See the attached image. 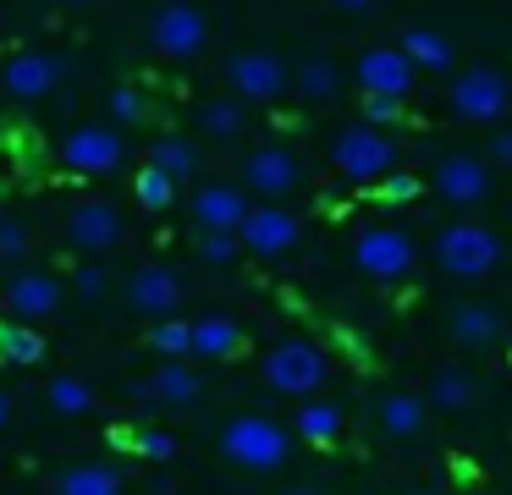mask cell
<instances>
[{
  "label": "cell",
  "instance_id": "cell-15",
  "mask_svg": "<svg viewBox=\"0 0 512 495\" xmlns=\"http://www.w3.org/2000/svg\"><path fill=\"white\" fill-rule=\"evenodd\" d=\"M358 88L364 94H386V99H402L413 88V66L397 44H369L358 55Z\"/></svg>",
  "mask_w": 512,
  "mask_h": 495
},
{
  "label": "cell",
  "instance_id": "cell-12",
  "mask_svg": "<svg viewBox=\"0 0 512 495\" xmlns=\"http://www.w3.org/2000/svg\"><path fill=\"white\" fill-rule=\"evenodd\" d=\"M507 105H512V88H507V77L490 72V66H468L452 83V110L463 121H501Z\"/></svg>",
  "mask_w": 512,
  "mask_h": 495
},
{
  "label": "cell",
  "instance_id": "cell-36",
  "mask_svg": "<svg viewBox=\"0 0 512 495\" xmlns=\"http://www.w3.org/2000/svg\"><path fill=\"white\" fill-rule=\"evenodd\" d=\"M28 253V226L17 215H0V264H23Z\"/></svg>",
  "mask_w": 512,
  "mask_h": 495
},
{
  "label": "cell",
  "instance_id": "cell-24",
  "mask_svg": "<svg viewBox=\"0 0 512 495\" xmlns=\"http://www.w3.org/2000/svg\"><path fill=\"white\" fill-rule=\"evenodd\" d=\"M45 402L56 418H83V413H94V385L78 380V374H56L45 385Z\"/></svg>",
  "mask_w": 512,
  "mask_h": 495
},
{
  "label": "cell",
  "instance_id": "cell-16",
  "mask_svg": "<svg viewBox=\"0 0 512 495\" xmlns=\"http://www.w3.org/2000/svg\"><path fill=\"white\" fill-rule=\"evenodd\" d=\"M56 83H61V61L50 50H17L0 66V88L12 99H45Z\"/></svg>",
  "mask_w": 512,
  "mask_h": 495
},
{
  "label": "cell",
  "instance_id": "cell-14",
  "mask_svg": "<svg viewBox=\"0 0 512 495\" xmlns=\"http://www.w3.org/2000/svg\"><path fill=\"white\" fill-rule=\"evenodd\" d=\"M292 187H298V160H292L287 149L265 143V149H254L243 160V193H259L265 204H281Z\"/></svg>",
  "mask_w": 512,
  "mask_h": 495
},
{
  "label": "cell",
  "instance_id": "cell-17",
  "mask_svg": "<svg viewBox=\"0 0 512 495\" xmlns=\"http://www.w3.org/2000/svg\"><path fill=\"white\" fill-rule=\"evenodd\" d=\"M435 193L446 198V204H457V209H468V204H479V198L490 193V171L474 160V154H446L441 165H435Z\"/></svg>",
  "mask_w": 512,
  "mask_h": 495
},
{
  "label": "cell",
  "instance_id": "cell-19",
  "mask_svg": "<svg viewBox=\"0 0 512 495\" xmlns=\"http://www.w3.org/2000/svg\"><path fill=\"white\" fill-rule=\"evenodd\" d=\"M138 396H149V402H160V407H188L204 396V380H199V369H188L182 358H166L144 385H138Z\"/></svg>",
  "mask_w": 512,
  "mask_h": 495
},
{
  "label": "cell",
  "instance_id": "cell-32",
  "mask_svg": "<svg viewBox=\"0 0 512 495\" xmlns=\"http://www.w3.org/2000/svg\"><path fill=\"white\" fill-rule=\"evenodd\" d=\"M199 127L210 132V138H232V132L243 127V99H210V105L199 110Z\"/></svg>",
  "mask_w": 512,
  "mask_h": 495
},
{
  "label": "cell",
  "instance_id": "cell-34",
  "mask_svg": "<svg viewBox=\"0 0 512 495\" xmlns=\"http://www.w3.org/2000/svg\"><path fill=\"white\" fill-rule=\"evenodd\" d=\"M430 396H435V407H468V396H474V385H468V374H457V369H446V374H435V385H430Z\"/></svg>",
  "mask_w": 512,
  "mask_h": 495
},
{
  "label": "cell",
  "instance_id": "cell-39",
  "mask_svg": "<svg viewBox=\"0 0 512 495\" xmlns=\"http://www.w3.org/2000/svg\"><path fill=\"white\" fill-rule=\"evenodd\" d=\"M72 286H78L83 297H100L105 292V264H78V270H72Z\"/></svg>",
  "mask_w": 512,
  "mask_h": 495
},
{
  "label": "cell",
  "instance_id": "cell-33",
  "mask_svg": "<svg viewBox=\"0 0 512 495\" xmlns=\"http://www.w3.org/2000/svg\"><path fill=\"white\" fill-rule=\"evenodd\" d=\"M105 121H111V127H133V121H144V94H138L133 83L111 88V94H105Z\"/></svg>",
  "mask_w": 512,
  "mask_h": 495
},
{
  "label": "cell",
  "instance_id": "cell-11",
  "mask_svg": "<svg viewBox=\"0 0 512 495\" xmlns=\"http://www.w3.org/2000/svg\"><path fill=\"white\" fill-rule=\"evenodd\" d=\"M61 314V281L39 264H23L6 281V319H23V325H39V319Z\"/></svg>",
  "mask_w": 512,
  "mask_h": 495
},
{
  "label": "cell",
  "instance_id": "cell-25",
  "mask_svg": "<svg viewBox=\"0 0 512 495\" xmlns=\"http://www.w3.org/2000/svg\"><path fill=\"white\" fill-rule=\"evenodd\" d=\"M45 358V336H39L34 325H23V319H6L0 325V363H17V369H28V363Z\"/></svg>",
  "mask_w": 512,
  "mask_h": 495
},
{
  "label": "cell",
  "instance_id": "cell-7",
  "mask_svg": "<svg viewBox=\"0 0 512 495\" xmlns=\"http://www.w3.org/2000/svg\"><path fill=\"white\" fill-rule=\"evenodd\" d=\"M226 88L243 105H270V99L287 94V66L270 50H237V55H226Z\"/></svg>",
  "mask_w": 512,
  "mask_h": 495
},
{
  "label": "cell",
  "instance_id": "cell-28",
  "mask_svg": "<svg viewBox=\"0 0 512 495\" xmlns=\"http://www.w3.org/2000/svg\"><path fill=\"white\" fill-rule=\"evenodd\" d=\"M452 336L468 341V347H485V341H496V314H490L485 303H457L452 308Z\"/></svg>",
  "mask_w": 512,
  "mask_h": 495
},
{
  "label": "cell",
  "instance_id": "cell-4",
  "mask_svg": "<svg viewBox=\"0 0 512 495\" xmlns=\"http://www.w3.org/2000/svg\"><path fill=\"white\" fill-rule=\"evenodd\" d=\"M501 259V242L490 226H479V220H452V226H441V237H435V264H441L446 275H463V281H474V275L496 270Z\"/></svg>",
  "mask_w": 512,
  "mask_h": 495
},
{
  "label": "cell",
  "instance_id": "cell-42",
  "mask_svg": "<svg viewBox=\"0 0 512 495\" xmlns=\"http://www.w3.org/2000/svg\"><path fill=\"white\" fill-rule=\"evenodd\" d=\"M6 424H12V396H6V385H0V435H6Z\"/></svg>",
  "mask_w": 512,
  "mask_h": 495
},
{
  "label": "cell",
  "instance_id": "cell-8",
  "mask_svg": "<svg viewBox=\"0 0 512 495\" xmlns=\"http://www.w3.org/2000/svg\"><path fill=\"white\" fill-rule=\"evenodd\" d=\"M127 226H122V209L105 204V198H83V204L67 209V242L89 259H105L111 248H122Z\"/></svg>",
  "mask_w": 512,
  "mask_h": 495
},
{
  "label": "cell",
  "instance_id": "cell-21",
  "mask_svg": "<svg viewBox=\"0 0 512 495\" xmlns=\"http://www.w3.org/2000/svg\"><path fill=\"white\" fill-rule=\"evenodd\" d=\"M50 495H122V473L105 468V462H78V468L56 473V490Z\"/></svg>",
  "mask_w": 512,
  "mask_h": 495
},
{
  "label": "cell",
  "instance_id": "cell-10",
  "mask_svg": "<svg viewBox=\"0 0 512 495\" xmlns=\"http://www.w3.org/2000/svg\"><path fill=\"white\" fill-rule=\"evenodd\" d=\"M353 264L364 275H375V281H402L413 270V242L397 226H369L353 242Z\"/></svg>",
  "mask_w": 512,
  "mask_h": 495
},
{
  "label": "cell",
  "instance_id": "cell-3",
  "mask_svg": "<svg viewBox=\"0 0 512 495\" xmlns=\"http://www.w3.org/2000/svg\"><path fill=\"white\" fill-rule=\"evenodd\" d=\"M265 385L281 396H314L325 385V352L309 336H287L265 352Z\"/></svg>",
  "mask_w": 512,
  "mask_h": 495
},
{
  "label": "cell",
  "instance_id": "cell-26",
  "mask_svg": "<svg viewBox=\"0 0 512 495\" xmlns=\"http://www.w3.org/2000/svg\"><path fill=\"white\" fill-rule=\"evenodd\" d=\"M298 435L309 440V446H331V440L342 435V413H336L331 402L303 396V402H298Z\"/></svg>",
  "mask_w": 512,
  "mask_h": 495
},
{
  "label": "cell",
  "instance_id": "cell-9",
  "mask_svg": "<svg viewBox=\"0 0 512 495\" xmlns=\"http://www.w3.org/2000/svg\"><path fill=\"white\" fill-rule=\"evenodd\" d=\"M298 237H303L298 215L281 209V204H248L243 226H237V242H243L248 253H259V259H276V253L298 248Z\"/></svg>",
  "mask_w": 512,
  "mask_h": 495
},
{
  "label": "cell",
  "instance_id": "cell-30",
  "mask_svg": "<svg viewBox=\"0 0 512 495\" xmlns=\"http://www.w3.org/2000/svg\"><path fill=\"white\" fill-rule=\"evenodd\" d=\"M133 198L149 215H160V209H171V198H177V182H171L166 171H155V165H144V171L133 176Z\"/></svg>",
  "mask_w": 512,
  "mask_h": 495
},
{
  "label": "cell",
  "instance_id": "cell-44",
  "mask_svg": "<svg viewBox=\"0 0 512 495\" xmlns=\"http://www.w3.org/2000/svg\"><path fill=\"white\" fill-rule=\"evenodd\" d=\"M287 495H314V490H309V484H298V490H287Z\"/></svg>",
  "mask_w": 512,
  "mask_h": 495
},
{
  "label": "cell",
  "instance_id": "cell-13",
  "mask_svg": "<svg viewBox=\"0 0 512 495\" xmlns=\"http://www.w3.org/2000/svg\"><path fill=\"white\" fill-rule=\"evenodd\" d=\"M127 308L144 319H166L182 308V275L171 264H138L127 275Z\"/></svg>",
  "mask_w": 512,
  "mask_h": 495
},
{
  "label": "cell",
  "instance_id": "cell-27",
  "mask_svg": "<svg viewBox=\"0 0 512 495\" xmlns=\"http://www.w3.org/2000/svg\"><path fill=\"white\" fill-rule=\"evenodd\" d=\"M380 424H386L397 440L419 435V424H424V402H419V396H408V391H391V396H380Z\"/></svg>",
  "mask_w": 512,
  "mask_h": 495
},
{
  "label": "cell",
  "instance_id": "cell-18",
  "mask_svg": "<svg viewBox=\"0 0 512 495\" xmlns=\"http://www.w3.org/2000/svg\"><path fill=\"white\" fill-rule=\"evenodd\" d=\"M248 215V193L232 182H204L193 193V226L199 231H237Z\"/></svg>",
  "mask_w": 512,
  "mask_h": 495
},
{
  "label": "cell",
  "instance_id": "cell-41",
  "mask_svg": "<svg viewBox=\"0 0 512 495\" xmlns=\"http://www.w3.org/2000/svg\"><path fill=\"white\" fill-rule=\"evenodd\" d=\"M490 149H496V160L512 165V132H496V143H490Z\"/></svg>",
  "mask_w": 512,
  "mask_h": 495
},
{
  "label": "cell",
  "instance_id": "cell-43",
  "mask_svg": "<svg viewBox=\"0 0 512 495\" xmlns=\"http://www.w3.org/2000/svg\"><path fill=\"white\" fill-rule=\"evenodd\" d=\"M375 0H336V11H369Z\"/></svg>",
  "mask_w": 512,
  "mask_h": 495
},
{
  "label": "cell",
  "instance_id": "cell-22",
  "mask_svg": "<svg viewBox=\"0 0 512 495\" xmlns=\"http://www.w3.org/2000/svg\"><path fill=\"white\" fill-rule=\"evenodd\" d=\"M397 50L408 55L413 72H446V66H452V44H446V33H435V28H408Z\"/></svg>",
  "mask_w": 512,
  "mask_h": 495
},
{
  "label": "cell",
  "instance_id": "cell-35",
  "mask_svg": "<svg viewBox=\"0 0 512 495\" xmlns=\"http://www.w3.org/2000/svg\"><path fill=\"white\" fill-rule=\"evenodd\" d=\"M237 231H199V259L204 264H232L237 259Z\"/></svg>",
  "mask_w": 512,
  "mask_h": 495
},
{
  "label": "cell",
  "instance_id": "cell-45",
  "mask_svg": "<svg viewBox=\"0 0 512 495\" xmlns=\"http://www.w3.org/2000/svg\"><path fill=\"white\" fill-rule=\"evenodd\" d=\"M61 6H89V0H61Z\"/></svg>",
  "mask_w": 512,
  "mask_h": 495
},
{
  "label": "cell",
  "instance_id": "cell-2",
  "mask_svg": "<svg viewBox=\"0 0 512 495\" xmlns=\"http://www.w3.org/2000/svg\"><path fill=\"white\" fill-rule=\"evenodd\" d=\"M149 44H155L166 61H199L204 44H210V22L193 0H160L149 11Z\"/></svg>",
  "mask_w": 512,
  "mask_h": 495
},
{
  "label": "cell",
  "instance_id": "cell-29",
  "mask_svg": "<svg viewBox=\"0 0 512 495\" xmlns=\"http://www.w3.org/2000/svg\"><path fill=\"white\" fill-rule=\"evenodd\" d=\"M336 83H342V77H336L331 61H303L298 72H287V88H298L303 99H331Z\"/></svg>",
  "mask_w": 512,
  "mask_h": 495
},
{
  "label": "cell",
  "instance_id": "cell-5",
  "mask_svg": "<svg viewBox=\"0 0 512 495\" xmlns=\"http://www.w3.org/2000/svg\"><path fill=\"white\" fill-rule=\"evenodd\" d=\"M391 160H397L391 138L380 127H369V121L342 127V132H336V143H331V165L347 176V182H380V176L391 171Z\"/></svg>",
  "mask_w": 512,
  "mask_h": 495
},
{
  "label": "cell",
  "instance_id": "cell-31",
  "mask_svg": "<svg viewBox=\"0 0 512 495\" xmlns=\"http://www.w3.org/2000/svg\"><path fill=\"white\" fill-rule=\"evenodd\" d=\"M149 352H160V358H188V319L182 314L149 319Z\"/></svg>",
  "mask_w": 512,
  "mask_h": 495
},
{
  "label": "cell",
  "instance_id": "cell-6",
  "mask_svg": "<svg viewBox=\"0 0 512 495\" xmlns=\"http://www.w3.org/2000/svg\"><path fill=\"white\" fill-rule=\"evenodd\" d=\"M122 154H127L122 127H111V121H78V127L61 138V165H67V171H78V176L116 171V165H122Z\"/></svg>",
  "mask_w": 512,
  "mask_h": 495
},
{
  "label": "cell",
  "instance_id": "cell-20",
  "mask_svg": "<svg viewBox=\"0 0 512 495\" xmlns=\"http://www.w3.org/2000/svg\"><path fill=\"white\" fill-rule=\"evenodd\" d=\"M237 347H243V330H237V319H226V314H199V319H188V352H193V358L226 363Z\"/></svg>",
  "mask_w": 512,
  "mask_h": 495
},
{
  "label": "cell",
  "instance_id": "cell-38",
  "mask_svg": "<svg viewBox=\"0 0 512 495\" xmlns=\"http://www.w3.org/2000/svg\"><path fill=\"white\" fill-rule=\"evenodd\" d=\"M402 99H386V94H364V121L369 127H386V121H397Z\"/></svg>",
  "mask_w": 512,
  "mask_h": 495
},
{
  "label": "cell",
  "instance_id": "cell-40",
  "mask_svg": "<svg viewBox=\"0 0 512 495\" xmlns=\"http://www.w3.org/2000/svg\"><path fill=\"white\" fill-rule=\"evenodd\" d=\"M380 198L408 204V198H419V182H413V176H380Z\"/></svg>",
  "mask_w": 512,
  "mask_h": 495
},
{
  "label": "cell",
  "instance_id": "cell-37",
  "mask_svg": "<svg viewBox=\"0 0 512 495\" xmlns=\"http://www.w3.org/2000/svg\"><path fill=\"white\" fill-rule=\"evenodd\" d=\"M133 451L144 462H171V457H177V440H171L166 429H144V435L133 440Z\"/></svg>",
  "mask_w": 512,
  "mask_h": 495
},
{
  "label": "cell",
  "instance_id": "cell-1",
  "mask_svg": "<svg viewBox=\"0 0 512 495\" xmlns=\"http://www.w3.org/2000/svg\"><path fill=\"white\" fill-rule=\"evenodd\" d=\"M221 457L237 462L248 473H276L281 462L292 457V440L276 418H259V413H243L221 429Z\"/></svg>",
  "mask_w": 512,
  "mask_h": 495
},
{
  "label": "cell",
  "instance_id": "cell-23",
  "mask_svg": "<svg viewBox=\"0 0 512 495\" xmlns=\"http://www.w3.org/2000/svg\"><path fill=\"white\" fill-rule=\"evenodd\" d=\"M149 165H155V171H166L171 182H182V176L199 171V149H193L182 132H160V138L149 143Z\"/></svg>",
  "mask_w": 512,
  "mask_h": 495
}]
</instances>
